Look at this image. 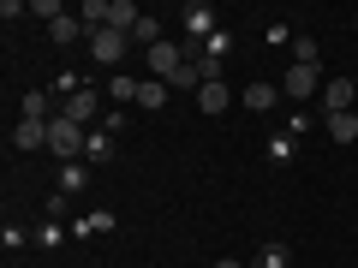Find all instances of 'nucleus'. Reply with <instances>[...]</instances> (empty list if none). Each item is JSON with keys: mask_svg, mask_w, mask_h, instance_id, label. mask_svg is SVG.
Listing matches in <instances>:
<instances>
[{"mask_svg": "<svg viewBox=\"0 0 358 268\" xmlns=\"http://www.w3.org/2000/svg\"><path fill=\"white\" fill-rule=\"evenodd\" d=\"M84 143H90V137H84V126H72L66 114H60V119H48V149L60 155V161H72V155L84 149Z\"/></svg>", "mask_w": 358, "mask_h": 268, "instance_id": "1", "label": "nucleus"}, {"mask_svg": "<svg viewBox=\"0 0 358 268\" xmlns=\"http://www.w3.org/2000/svg\"><path fill=\"white\" fill-rule=\"evenodd\" d=\"M90 48H96L102 66H114L120 54H126V36H120V30H90Z\"/></svg>", "mask_w": 358, "mask_h": 268, "instance_id": "2", "label": "nucleus"}, {"mask_svg": "<svg viewBox=\"0 0 358 268\" xmlns=\"http://www.w3.org/2000/svg\"><path fill=\"white\" fill-rule=\"evenodd\" d=\"M108 30L131 36V30H138V6H131V0H108Z\"/></svg>", "mask_w": 358, "mask_h": 268, "instance_id": "3", "label": "nucleus"}, {"mask_svg": "<svg viewBox=\"0 0 358 268\" xmlns=\"http://www.w3.org/2000/svg\"><path fill=\"white\" fill-rule=\"evenodd\" d=\"M150 66H155V72H162V77H173L179 66H185V54H179L173 42H155V48H150Z\"/></svg>", "mask_w": 358, "mask_h": 268, "instance_id": "4", "label": "nucleus"}, {"mask_svg": "<svg viewBox=\"0 0 358 268\" xmlns=\"http://www.w3.org/2000/svg\"><path fill=\"white\" fill-rule=\"evenodd\" d=\"M310 89H317V66H287V96H299V102H305Z\"/></svg>", "mask_w": 358, "mask_h": 268, "instance_id": "5", "label": "nucleus"}, {"mask_svg": "<svg viewBox=\"0 0 358 268\" xmlns=\"http://www.w3.org/2000/svg\"><path fill=\"white\" fill-rule=\"evenodd\" d=\"M48 143V119H18V149H42Z\"/></svg>", "mask_w": 358, "mask_h": 268, "instance_id": "6", "label": "nucleus"}, {"mask_svg": "<svg viewBox=\"0 0 358 268\" xmlns=\"http://www.w3.org/2000/svg\"><path fill=\"white\" fill-rule=\"evenodd\" d=\"M227 102H233V96H227V84H221V77H215V84H203V89H197V107H203V114H221Z\"/></svg>", "mask_w": 358, "mask_h": 268, "instance_id": "7", "label": "nucleus"}, {"mask_svg": "<svg viewBox=\"0 0 358 268\" xmlns=\"http://www.w3.org/2000/svg\"><path fill=\"white\" fill-rule=\"evenodd\" d=\"M329 137L334 143H352L358 137V114H352V107H346V114H329Z\"/></svg>", "mask_w": 358, "mask_h": 268, "instance_id": "8", "label": "nucleus"}, {"mask_svg": "<svg viewBox=\"0 0 358 268\" xmlns=\"http://www.w3.org/2000/svg\"><path fill=\"white\" fill-rule=\"evenodd\" d=\"M322 102H329V114H346V107H352V84H346V77H334V84L322 89Z\"/></svg>", "mask_w": 358, "mask_h": 268, "instance_id": "9", "label": "nucleus"}, {"mask_svg": "<svg viewBox=\"0 0 358 268\" xmlns=\"http://www.w3.org/2000/svg\"><path fill=\"white\" fill-rule=\"evenodd\" d=\"M90 114H96V96H90V89H78L72 102H66V119H72V126H84Z\"/></svg>", "mask_w": 358, "mask_h": 268, "instance_id": "10", "label": "nucleus"}, {"mask_svg": "<svg viewBox=\"0 0 358 268\" xmlns=\"http://www.w3.org/2000/svg\"><path fill=\"white\" fill-rule=\"evenodd\" d=\"M185 30H192V36H209V30H215V13H209V6H185Z\"/></svg>", "mask_w": 358, "mask_h": 268, "instance_id": "11", "label": "nucleus"}, {"mask_svg": "<svg viewBox=\"0 0 358 268\" xmlns=\"http://www.w3.org/2000/svg\"><path fill=\"white\" fill-rule=\"evenodd\" d=\"M287 256H293L287 244H263V251L251 256V268H287Z\"/></svg>", "mask_w": 358, "mask_h": 268, "instance_id": "12", "label": "nucleus"}, {"mask_svg": "<svg viewBox=\"0 0 358 268\" xmlns=\"http://www.w3.org/2000/svg\"><path fill=\"white\" fill-rule=\"evenodd\" d=\"M167 84H173V89H192V84L203 89V66H197V60H185V66H179L173 77H167Z\"/></svg>", "mask_w": 358, "mask_h": 268, "instance_id": "13", "label": "nucleus"}, {"mask_svg": "<svg viewBox=\"0 0 358 268\" xmlns=\"http://www.w3.org/2000/svg\"><path fill=\"white\" fill-rule=\"evenodd\" d=\"M78 30H84V24L60 13V18H54V24H48V36H54V42H78Z\"/></svg>", "mask_w": 358, "mask_h": 268, "instance_id": "14", "label": "nucleus"}, {"mask_svg": "<svg viewBox=\"0 0 358 268\" xmlns=\"http://www.w3.org/2000/svg\"><path fill=\"white\" fill-rule=\"evenodd\" d=\"M245 107H275V84H251L245 89Z\"/></svg>", "mask_w": 358, "mask_h": 268, "instance_id": "15", "label": "nucleus"}, {"mask_svg": "<svg viewBox=\"0 0 358 268\" xmlns=\"http://www.w3.org/2000/svg\"><path fill=\"white\" fill-rule=\"evenodd\" d=\"M138 102H143V107H155V114H162V102H167V84H143V89H138Z\"/></svg>", "mask_w": 358, "mask_h": 268, "instance_id": "16", "label": "nucleus"}, {"mask_svg": "<svg viewBox=\"0 0 358 268\" xmlns=\"http://www.w3.org/2000/svg\"><path fill=\"white\" fill-rule=\"evenodd\" d=\"M131 36H138V42H150V48H155V42H162V30H155V18H138V30H131Z\"/></svg>", "mask_w": 358, "mask_h": 268, "instance_id": "17", "label": "nucleus"}, {"mask_svg": "<svg viewBox=\"0 0 358 268\" xmlns=\"http://www.w3.org/2000/svg\"><path fill=\"white\" fill-rule=\"evenodd\" d=\"M42 107H48V96H42V89H30V96H24V119H42Z\"/></svg>", "mask_w": 358, "mask_h": 268, "instance_id": "18", "label": "nucleus"}, {"mask_svg": "<svg viewBox=\"0 0 358 268\" xmlns=\"http://www.w3.org/2000/svg\"><path fill=\"white\" fill-rule=\"evenodd\" d=\"M138 89H143V84H131V77H114V96H120V102H138Z\"/></svg>", "mask_w": 358, "mask_h": 268, "instance_id": "19", "label": "nucleus"}, {"mask_svg": "<svg viewBox=\"0 0 358 268\" xmlns=\"http://www.w3.org/2000/svg\"><path fill=\"white\" fill-rule=\"evenodd\" d=\"M215 268H245V262H239V256H221V262H215Z\"/></svg>", "mask_w": 358, "mask_h": 268, "instance_id": "20", "label": "nucleus"}]
</instances>
